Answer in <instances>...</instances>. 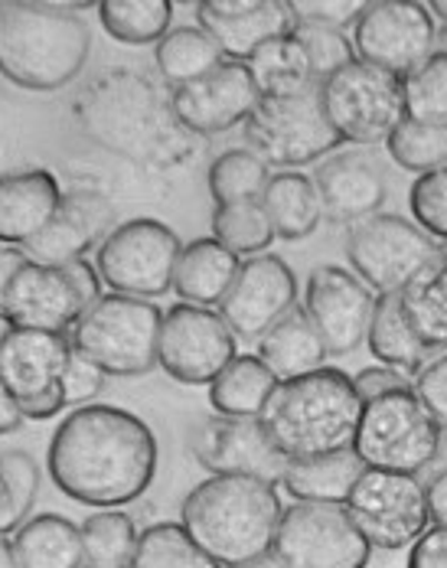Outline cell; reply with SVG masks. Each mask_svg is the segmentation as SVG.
Listing matches in <instances>:
<instances>
[{
	"instance_id": "obj_17",
	"label": "cell",
	"mask_w": 447,
	"mask_h": 568,
	"mask_svg": "<svg viewBox=\"0 0 447 568\" xmlns=\"http://www.w3.org/2000/svg\"><path fill=\"white\" fill-rule=\"evenodd\" d=\"M167 99L170 112L183 131H190L193 138H210L232 131L235 124H245L262 95L252 82L248 65L225 59L203 79L170 89Z\"/></svg>"
},
{
	"instance_id": "obj_24",
	"label": "cell",
	"mask_w": 447,
	"mask_h": 568,
	"mask_svg": "<svg viewBox=\"0 0 447 568\" xmlns=\"http://www.w3.org/2000/svg\"><path fill=\"white\" fill-rule=\"evenodd\" d=\"M69 353L72 337L65 334L13 327L0 343V383L17 398V405L43 396L47 389L59 386Z\"/></svg>"
},
{
	"instance_id": "obj_48",
	"label": "cell",
	"mask_w": 447,
	"mask_h": 568,
	"mask_svg": "<svg viewBox=\"0 0 447 568\" xmlns=\"http://www.w3.org/2000/svg\"><path fill=\"white\" fill-rule=\"evenodd\" d=\"M412 389L421 398V405L447 425V353L431 356L415 376H412Z\"/></svg>"
},
{
	"instance_id": "obj_42",
	"label": "cell",
	"mask_w": 447,
	"mask_h": 568,
	"mask_svg": "<svg viewBox=\"0 0 447 568\" xmlns=\"http://www.w3.org/2000/svg\"><path fill=\"white\" fill-rule=\"evenodd\" d=\"M405 118L447 121V53L438 50L402 79Z\"/></svg>"
},
{
	"instance_id": "obj_3",
	"label": "cell",
	"mask_w": 447,
	"mask_h": 568,
	"mask_svg": "<svg viewBox=\"0 0 447 568\" xmlns=\"http://www.w3.org/2000/svg\"><path fill=\"white\" fill-rule=\"evenodd\" d=\"M85 0L0 3V75L27 92H59L79 79L92 53V30L79 17Z\"/></svg>"
},
{
	"instance_id": "obj_1",
	"label": "cell",
	"mask_w": 447,
	"mask_h": 568,
	"mask_svg": "<svg viewBox=\"0 0 447 568\" xmlns=\"http://www.w3.org/2000/svg\"><path fill=\"white\" fill-rule=\"evenodd\" d=\"M158 438L144 418L118 405L92 402L59 422L47 470L69 500L118 510L144 497L158 477Z\"/></svg>"
},
{
	"instance_id": "obj_6",
	"label": "cell",
	"mask_w": 447,
	"mask_h": 568,
	"mask_svg": "<svg viewBox=\"0 0 447 568\" xmlns=\"http://www.w3.org/2000/svg\"><path fill=\"white\" fill-rule=\"evenodd\" d=\"M164 311L154 301L131 294H102L92 304L75 331L69 334L72 346L85 353L105 376H148L158 366Z\"/></svg>"
},
{
	"instance_id": "obj_10",
	"label": "cell",
	"mask_w": 447,
	"mask_h": 568,
	"mask_svg": "<svg viewBox=\"0 0 447 568\" xmlns=\"http://www.w3.org/2000/svg\"><path fill=\"white\" fill-rule=\"evenodd\" d=\"M346 258L353 275L369 284L373 294H398L441 258V242H435L408 216L376 213L349 226Z\"/></svg>"
},
{
	"instance_id": "obj_53",
	"label": "cell",
	"mask_w": 447,
	"mask_h": 568,
	"mask_svg": "<svg viewBox=\"0 0 447 568\" xmlns=\"http://www.w3.org/2000/svg\"><path fill=\"white\" fill-rule=\"evenodd\" d=\"M23 422H27V418H23L17 398L10 396V393L3 389V383H0V435H13Z\"/></svg>"
},
{
	"instance_id": "obj_59",
	"label": "cell",
	"mask_w": 447,
	"mask_h": 568,
	"mask_svg": "<svg viewBox=\"0 0 447 568\" xmlns=\"http://www.w3.org/2000/svg\"><path fill=\"white\" fill-rule=\"evenodd\" d=\"M7 507H10V494H7V484H3V477H0V523H3V516H7Z\"/></svg>"
},
{
	"instance_id": "obj_26",
	"label": "cell",
	"mask_w": 447,
	"mask_h": 568,
	"mask_svg": "<svg viewBox=\"0 0 447 568\" xmlns=\"http://www.w3.org/2000/svg\"><path fill=\"white\" fill-rule=\"evenodd\" d=\"M242 268V258L210 239H193L183 245L173 272V291L183 304L196 307H220L228 287Z\"/></svg>"
},
{
	"instance_id": "obj_34",
	"label": "cell",
	"mask_w": 447,
	"mask_h": 568,
	"mask_svg": "<svg viewBox=\"0 0 447 568\" xmlns=\"http://www.w3.org/2000/svg\"><path fill=\"white\" fill-rule=\"evenodd\" d=\"M248 72L252 82L258 89L262 99H281V95H297L314 89V75H311V62L301 47V40L294 33L278 37L272 43H265L258 53L248 57Z\"/></svg>"
},
{
	"instance_id": "obj_55",
	"label": "cell",
	"mask_w": 447,
	"mask_h": 568,
	"mask_svg": "<svg viewBox=\"0 0 447 568\" xmlns=\"http://www.w3.org/2000/svg\"><path fill=\"white\" fill-rule=\"evenodd\" d=\"M0 568H17V556H13V539L0 536Z\"/></svg>"
},
{
	"instance_id": "obj_39",
	"label": "cell",
	"mask_w": 447,
	"mask_h": 568,
	"mask_svg": "<svg viewBox=\"0 0 447 568\" xmlns=\"http://www.w3.org/2000/svg\"><path fill=\"white\" fill-rule=\"evenodd\" d=\"M389 158L412 173H431L447 168V121H415L405 118L386 141Z\"/></svg>"
},
{
	"instance_id": "obj_47",
	"label": "cell",
	"mask_w": 447,
	"mask_h": 568,
	"mask_svg": "<svg viewBox=\"0 0 447 568\" xmlns=\"http://www.w3.org/2000/svg\"><path fill=\"white\" fill-rule=\"evenodd\" d=\"M291 10L297 17V27L346 30L356 23L363 3H356V0H291Z\"/></svg>"
},
{
	"instance_id": "obj_4",
	"label": "cell",
	"mask_w": 447,
	"mask_h": 568,
	"mask_svg": "<svg viewBox=\"0 0 447 568\" xmlns=\"http://www.w3.org/2000/svg\"><path fill=\"white\" fill-rule=\"evenodd\" d=\"M281 513L284 507L275 484L213 474L186 494L180 526L216 566L235 568L272 552Z\"/></svg>"
},
{
	"instance_id": "obj_46",
	"label": "cell",
	"mask_w": 447,
	"mask_h": 568,
	"mask_svg": "<svg viewBox=\"0 0 447 568\" xmlns=\"http://www.w3.org/2000/svg\"><path fill=\"white\" fill-rule=\"evenodd\" d=\"M105 373L85 356V353H79L75 346H72V353H69V363H65V369H62V379H59V386H62V396H65V405H72V408H82V405H92L95 398L102 396V389H105Z\"/></svg>"
},
{
	"instance_id": "obj_20",
	"label": "cell",
	"mask_w": 447,
	"mask_h": 568,
	"mask_svg": "<svg viewBox=\"0 0 447 568\" xmlns=\"http://www.w3.org/2000/svg\"><path fill=\"white\" fill-rule=\"evenodd\" d=\"M85 311L89 304L65 268L33 265L27 258L10 275L0 301V314L10 321V327L50 334H72Z\"/></svg>"
},
{
	"instance_id": "obj_43",
	"label": "cell",
	"mask_w": 447,
	"mask_h": 568,
	"mask_svg": "<svg viewBox=\"0 0 447 568\" xmlns=\"http://www.w3.org/2000/svg\"><path fill=\"white\" fill-rule=\"evenodd\" d=\"M0 477H3L7 494H10V507H7V516L0 523V536H13L30 519V510L37 504L40 464H37V457L30 455V452L10 448V452H0Z\"/></svg>"
},
{
	"instance_id": "obj_16",
	"label": "cell",
	"mask_w": 447,
	"mask_h": 568,
	"mask_svg": "<svg viewBox=\"0 0 447 568\" xmlns=\"http://www.w3.org/2000/svg\"><path fill=\"white\" fill-rule=\"evenodd\" d=\"M297 304V278L281 255H252L242 258V268L228 294L220 304V314L235 334V341L258 343L268 327Z\"/></svg>"
},
{
	"instance_id": "obj_18",
	"label": "cell",
	"mask_w": 447,
	"mask_h": 568,
	"mask_svg": "<svg viewBox=\"0 0 447 568\" xmlns=\"http://www.w3.org/2000/svg\"><path fill=\"white\" fill-rule=\"evenodd\" d=\"M373 307H376V294L349 268L317 265L307 275L304 311L331 356H346L366 341Z\"/></svg>"
},
{
	"instance_id": "obj_8",
	"label": "cell",
	"mask_w": 447,
	"mask_h": 568,
	"mask_svg": "<svg viewBox=\"0 0 447 568\" xmlns=\"http://www.w3.org/2000/svg\"><path fill=\"white\" fill-rule=\"evenodd\" d=\"M242 131L248 151H255L268 168H287V171L331 158L343 144L324 114L317 85L297 95L258 99Z\"/></svg>"
},
{
	"instance_id": "obj_38",
	"label": "cell",
	"mask_w": 447,
	"mask_h": 568,
	"mask_svg": "<svg viewBox=\"0 0 447 568\" xmlns=\"http://www.w3.org/2000/svg\"><path fill=\"white\" fill-rule=\"evenodd\" d=\"M82 532V552L85 566L99 568H131L138 549V526L128 513L95 510L79 526Z\"/></svg>"
},
{
	"instance_id": "obj_51",
	"label": "cell",
	"mask_w": 447,
	"mask_h": 568,
	"mask_svg": "<svg viewBox=\"0 0 447 568\" xmlns=\"http://www.w3.org/2000/svg\"><path fill=\"white\" fill-rule=\"evenodd\" d=\"M62 408H65L62 386H53V389H47L43 396L20 402V412H23V418H30V422H50V418H57Z\"/></svg>"
},
{
	"instance_id": "obj_13",
	"label": "cell",
	"mask_w": 447,
	"mask_h": 568,
	"mask_svg": "<svg viewBox=\"0 0 447 568\" xmlns=\"http://www.w3.org/2000/svg\"><path fill=\"white\" fill-rule=\"evenodd\" d=\"M343 507L353 516L356 529L366 536V542L386 552L408 549L431 523L425 484L415 474L366 467L349 487Z\"/></svg>"
},
{
	"instance_id": "obj_31",
	"label": "cell",
	"mask_w": 447,
	"mask_h": 568,
	"mask_svg": "<svg viewBox=\"0 0 447 568\" xmlns=\"http://www.w3.org/2000/svg\"><path fill=\"white\" fill-rule=\"evenodd\" d=\"M366 343H369V353L383 366H392V369L408 373V376H415L431 356H438L412 334V327H408V321L402 314V297L398 294H376V307H373V317H369Z\"/></svg>"
},
{
	"instance_id": "obj_61",
	"label": "cell",
	"mask_w": 447,
	"mask_h": 568,
	"mask_svg": "<svg viewBox=\"0 0 447 568\" xmlns=\"http://www.w3.org/2000/svg\"><path fill=\"white\" fill-rule=\"evenodd\" d=\"M441 255H445V258H447V242H445V245H441Z\"/></svg>"
},
{
	"instance_id": "obj_54",
	"label": "cell",
	"mask_w": 447,
	"mask_h": 568,
	"mask_svg": "<svg viewBox=\"0 0 447 568\" xmlns=\"http://www.w3.org/2000/svg\"><path fill=\"white\" fill-rule=\"evenodd\" d=\"M23 262L20 248H0V301H3V291H7V282L10 275L17 272V265Z\"/></svg>"
},
{
	"instance_id": "obj_33",
	"label": "cell",
	"mask_w": 447,
	"mask_h": 568,
	"mask_svg": "<svg viewBox=\"0 0 447 568\" xmlns=\"http://www.w3.org/2000/svg\"><path fill=\"white\" fill-rule=\"evenodd\" d=\"M402 314L412 334L431 353H447V258L441 255L402 291Z\"/></svg>"
},
{
	"instance_id": "obj_21",
	"label": "cell",
	"mask_w": 447,
	"mask_h": 568,
	"mask_svg": "<svg viewBox=\"0 0 447 568\" xmlns=\"http://www.w3.org/2000/svg\"><path fill=\"white\" fill-rule=\"evenodd\" d=\"M196 20L232 62H248L265 43L297 30L291 0H200Z\"/></svg>"
},
{
	"instance_id": "obj_7",
	"label": "cell",
	"mask_w": 447,
	"mask_h": 568,
	"mask_svg": "<svg viewBox=\"0 0 447 568\" xmlns=\"http://www.w3.org/2000/svg\"><path fill=\"white\" fill-rule=\"evenodd\" d=\"M441 445V422L421 405L415 389L363 402V415L349 452L369 470L421 474L435 464Z\"/></svg>"
},
{
	"instance_id": "obj_30",
	"label": "cell",
	"mask_w": 447,
	"mask_h": 568,
	"mask_svg": "<svg viewBox=\"0 0 447 568\" xmlns=\"http://www.w3.org/2000/svg\"><path fill=\"white\" fill-rule=\"evenodd\" d=\"M363 470V460L353 452L294 457L284 464L281 487L294 497V504H343Z\"/></svg>"
},
{
	"instance_id": "obj_41",
	"label": "cell",
	"mask_w": 447,
	"mask_h": 568,
	"mask_svg": "<svg viewBox=\"0 0 447 568\" xmlns=\"http://www.w3.org/2000/svg\"><path fill=\"white\" fill-rule=\"evenodd\" d=\"M213 239L235 252L238 258H252L272 248L275 229L268 223L262 203H235V206H216L213 213Z\"/></svg>"
},
{
	"instance_id": "obj_44",
	"label": "cell",
	"mask_w": 447,
	"mask_h": 568,
	"mask_svg": "<svg viewBox=\"0 0 447 568\" xmlns=\"http://www.w3.org/2000/svg\"><path fill=\"white\" fill-rule=\"evenodd\" d=\"M412 223L425 229L435 242H447V168L415 176L408 190Z\"/></svg>"
},
{
	"instance_id": "obj_27",
	"label": "cell",
	"mask_w": 447,
	"mask_h": 568,
	"mask_svg": "<svg viewBox=\"0 0 447 568\" xmlns=\"http://www.w3.org/2000/svg\"><path fill=\"white\" fill-rule=\"evenodd\" d=\"M327 346L304 307H291L258 341V359L278 376V383L314 373L327 363Z\"/></svg>"
},
{
	"instance_id": "obj_62",
	"label": "cell",
	"mask_w": 447,
	"mask_h": 568,
	"mask_svg": "<svg viewBox=\"0 0 447 568\" xmlns=\"http://www.w3.org/2000/svg\"><path fill=\"white\" fill-rule=\"evenodd\" d=\"M82 568H99V566H82Z\"/></svg>"
},
{
	"instance_id": "obj_23",
	"label": "cell",
	"mask_w": 447,
	"mask_h": 568,
	"mask_svg": "<svg viewBox=\"0 0 447 568\" xmlns=\"http://www.w3.org/2000/svg\"><path fill=\"white\" fill-rule=\"evenodd\" d=\"M114 229L112 203L99 193L75 190L62 196V206L53 223L33 235L27 245H20V255L33 265L65 268L75 258H85L89 248L102 245L105 235Z\"/></svg>"
},
{
	"instance_id": "obj_14",
	"label": "cell",
	"mask_w": 447,
	"mask_h": 568,
	"mask_svg": "<svg viewBox=\"0 0 447 568\" xmlns=\"http://www.w3.org/2000/svg\"><path fill=\"white\" fill-rule=\"evenodd\" d=\"M272 552L291 568H366L373 546L343 504H291Z\"/></svg>"
},
{
	"instance_id": "obj_58",
	"label": "cell",
	"mask_w": 447,
	"mask_h": 568,
	"mask_svg": "<svg viewBox=\"0 0 447 568\" xmlns=\"http://www.w3.org/2000/svg\"><path fill=\"white\" fill-rule=\"evenodd\" d=\"M428 10L435 13V20L447 23V0H435V3H428Z\"/></svg>"
},
{
	"instance_id": "obj_29",
	"label": "cell",
	"mask_w": 447,
	"mask_h": 568,
	"mask_svg": "<svg viewBox=\"0 0 447 568\" xmlns=\"http://www.w3.org/2000/svg\"><path fill=\"white\" fill-rule=\"evenodd\" d=\"M258 203L275 229V239H284V242H301V239L314 235L317 226L324 223L317 186L307 173L301 171L272 173Z\"/></svg>"
},
{
	"instance_id": "obj_9",
	"label": "cell",
	"mask_w": 447,
	"mask_h": 568,
	"mask_svg": "<svg viewBox=\"0 0 447 568\" xmlns=\"http://www.w3.org/2000/svg\"><path fill=\"white\" fill-rule=\"evenodd\" d=\"M317 95L343 144H386L392 131L405 121L402 79L359 59L324 79Z\"/></svg>"
},
{
	"instance_id": "obj_28",
	"label": "cell",
	"mask_w": 447,
	"mask_h": 568,
	"mask_svg": "<svg viewBox=\"0 0 447 568\" xmlns=\"http://www.w3.org/2000/svg\"><path fill=\"white\" fill-rule=\"evenodd\" d=\"M17 568H82V532L62 513L30 516L13 536Z\"/></svg>"
},
{
	"instance_id": "obj_52",
	"label": "cell",
	"mask_w": 447,
	"mask_h": 568,
	"mask_svg": "<svg viewBox=\"0 0 447 568\" xmlns=\"http://www.w3.org/2000/svg\"><path fill=\"white\" fill-rule=\"evenodd\" d=\"M425 504H428V519L435 526H447V467H438L428 484H425Z\"/></svg>"
},
{
	"instance_id": "obj_36",
	"label": "cell",
	"mask_w": 447,
	"mask_h": 568,
	"mask_svg": "<svg viewBox=\"0 0 447 568\" xmlns=\"http://www.w3.org/2000/svg\"><path fill=\"white\" fill-rule=\"evenodd\" d=\"M99 20L105 33L128 43V47H148L161 43L173 23V3L170 0H102Z\"/></svg>"
},
{
	"instance_id": "obj_2",
	"label": "cell",
	"mask_w": 447,
	"mask_h": 568,
	"mask_svg": "<svg viewBox=\"0 0 447 568\" xmlns=\"http://www.w3.org/2000/svg\"><path fill=\"white\" fill-rule=\"evenodd\" d=\"M79 128L105 151L170 168L193 154V134L176 124L170 99L134 69H105L75 102Z\"/></svg>"
},
{
	"instance_id": "obj_19",
	"label": "cell",
	"mask_w": 447,
	"mask_h": 568,
	"mask_svg": "<svg viewBox=\"0 0 447 568\" xmlns=\"http://www.w3.org/2000/svg\"><path fill=\"white\" fill-rule=\"evenodd\" d=\"M190 452L210 474H235L281 484L287 457L268 438L262 418L210 415L190 435Z\"/></svg>"
},
{
	"instance_id": "obj_40",
	"label": "cell",
	"mask_w": 447,
	"mask_h": 568,
	"mask_svg": "<svg viewBox=\"0 0 447 568\" xmlns=\"http://www.w3.org/2000/svg\"><path fill=\"white\" fill-rule=\"evenodd\" d=\"M131 568H220L180 523H154L138 536Z\"/></svg>"
},
{
	"instance_id": "obj_12",
	"label": "cell",
	"mask_w": 447,
	"mask_h": 568,
	"mask_svg": "<svg viewBox=\"0 0 447 568\" xmlns=\"http://www.w3.org/2000/svg\"><path fill=\"white\" fill-rule=\"evenodd\" d=\"M353 50L366 65L405 79L438 50V20L418 0H369L353 23Z\"/></svg>"
},
{
	"instance_id": "obj_37",
	"label": "cell",
	"mask_w": 447,
	"mask_h": 568,
	"mask_svg": "<svg viewBox=\"0 0 447 568\" xmlns=\"http://www.w3.org/2000/svg\"><path fill=\"white\" fill-rule=\"evenodd\" d=\"M268 180H272V168L248 148H232V151L220 154L206 173L210 196L216 206L258 203Z\"/></svg>"
},
{
	"instance_id": "obj_15",
	"label": "cell",
	"mask_w": 447,
	"mask_h": 568,
	"mask_svg": "<svg viewBox=\"0 0 447 568\" xmlns=\"http://www.w3.org/2000/svg\"><path fill=\"white\" fill-rule=\"evenodd\" d=\"M235 343L220 311L180 301L164 311L158 366L183 386H210L238 356Z\"/></svg>"
},
{
	"instance_id": "obj_32",
	"label": "cell",
	"mask_w": 447,
	"mask_h": 568,
	"mask_svg": "<svg viewBox=\"0 0 447 568\" xmlns=\"http://www.w3.org/2000/svg\"><path fill=\"white\" fill-rule=\"evenodd\" d=\"M278 386V376L258 359V353L235 356L223 373L210 383V405L216 415L258 418L265 402Z\"/></svg>"
},
{
	"instance_id": "obj_56",
	"label": "cell",
	"mask_w": 447,
	"mask_h": 568,
	"mask_svg": "<svg viewBox=\"0 0 447 568\" xmlns=\"http://www.w3.org/2000/svg\"><path fill=\"white\" fill-rule=\"evenodd\" d=\"M235 568H291V566H284L275 552H268V556H262V559H252V562H245V566H235Z\"/></svg>"
},
{
	"instance_id": "obj_35",
	"label": "cell",
	"mask_w": 447,
	"mask_h": 568,
	"mask_svg": "<svg viewBox=\"0 0 447 568\" xmlns=\"http://www.w3.org/2000/svg\"><path fill=\"white\" fill-rule=\"evenodd\" d=\"M223 62V50L200 23L196 27H170L167 37L154 47V65H158L161 79L170 82L173 89L203 79L206 72H213Z\"/></svg>"
},
{
	"instance_id": "obj_49",
	"label": "cell",
	"mask_w": 447,
	"mask_h": 568,
	"mask_svg": "<svg viewBox=\"0 0 447 568\" xmlns=\"http://www.w3.org/2000/svg\"><path fill=\"white\" fill-rule=\"evenodd\" d=\"M353 386H356L359 402H373V398L389 396V393H405V389H412V376L379 363V366L359 369V373L353 376Z\"/></svg>"
},
{
	"instance_id": "obj_22",
	"label": "cell",
	"mask_w": 447,
	"mask_h": 568,
	"mask_svg": "<svg viewBox=\"0 0 447 568\" xmlns=\"http://www.w3.org/2000/svg\"><path fill=\"white\" fill-rule=\"evenodd\" d=\"M311 180L317 186L324 220L336 226H353L383 213L389 196L386 171L366 151H334Z\"/></svg>"
},
{
	"instance_id": "obj_5",
	"label": "cell",
	"mask_w": 447,
	"mask_h": 568,
	"mask_svg": "<svg viewBox=\"0 0 447 568\" xmlns=\"http://www.w3.org/2000/svg\"><path fill=\"white\" fill-rule=\"evenodd\" d=\"M363 402L353 376L334 366L284 379L262 408V425L287 460L349 452Z\"/></svg>"
},
{
	"instance_id": "obj_57",
	"label": "cell",
	"mask_w": 447,
	"mask_h": 568,
	"mask_svg": "<svg viewBox=\"0 0 447 568\" xmlns=\"http://www.w3.org/2000/svg\"><path fill=\"white\" fill-rule=\"evenodd\" d=\"M435 464L447 467V425H441V445H438V457H435Z\"/></svg>"
},
{
	"instance_id": "obj_25",
	"label": "cell",
	"mask_w": 447,
	"mask_h": 568,
	"mask_svg": "<svg viewBox=\"0 0 447 568\" xmlns=\"http://www.w3.org/2000/svg\"><path fill=\"white\" fill-rule=\"evenodd\" d=\"M59 176L47 168L0 173V245L20 248L53 223L62 206Z\"/></svg>"
},
{
	"instance_id": "obj_11",
	"label": "cell",
	"mask_w": 447,
	"mask_h": 568,
	"mask_svg": "<svg viewBox=\"0 0 447 568\" xmlns=\"http://www.w3.org/2000/svg\"><path fill=\"white\" fill-rule=\"evenodd\" d=\"M183 252L180 235L161 220H128L105 235L95 252V265L112 294L131 297H164L173 287L176 258Z\"/></svg>"
},
{
	"instance_id": "obj_60",
	"label": "cell",
	"mask_w": 447,
	"mask_h": 568,
	"mask_svg": "<svg viewBox=\"0 0 447 568\" xmlns=\"http://www.w3.org/2000/svg\"><path fill=\"white\" fill-rule=\"evenodd\" d=\"M10 331H13V327H10V321H7V317L0 314V343L7 341V334H10Z\"/></svg>"
},
{
	"instance_id": "obj_50",
	"label": "cell",
	"mask_w": 447,
	"mask_h": 568,
	"mask_svg": "<svg viewBox=\"0 0 447 568\" xmlns=\"http://www.w3.org/2000/svg\"><path fill=\"white\" fill-rule=\"evenodd\" d=\"M408 568H447V526H428L412 542Z\"/></svg>"
},
{
	"instance_id": "obj_45",
	"label": "cell",
	"mask_w": 447,
	"mask_h": 568,
	"mask_svg": "<svg viewBox=\"0 0 447 568\" xmlns=\"http://www.w3.org/2000/svg\"><path fill=\"white\" fill-rule=\"evenodd\" d=\"M294 37L301 40L307 62H311V75L321 85L324 79H331L343 65H349L356 59L353 40L343 30H327V27H297Z\"/></svg>"
}]
</instances>
